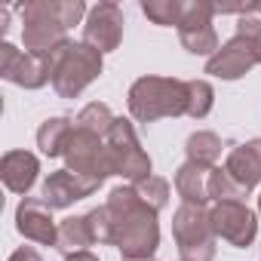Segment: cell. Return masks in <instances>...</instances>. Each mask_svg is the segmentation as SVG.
Returning a JSON list of instances; mask_svg holds the SVG:
<instances>
[{
	"mask_svg": "<svg viewBox=\"0 0 261 261\" xmlns=\"http://www.w3.org/2000/svg\"><path fill=\"white\" fill-rule=\"evenodd\" d=\"M215 105V89L209 80H188V117L203 120Z\"/></svg>",
	"mask_w": 261,
	"mask_h": 261,
	"instance_id": "obj_23",
	"label": "cell"
},
{
	"mask_svg": "<svg viewBox=\"0 0 261 261\" xmlns=\"http://www.w3.org/2000/svg\"><path fill=\"white\" fill-rule=\"evenodd\" d=\"M221 151H224L221 139H218L215 133H209V129H200V133L188 136V142H185V154H188V160L197 163V166H206V169H212V166L218 163Z\"/></svg>",
	"mask_w": 261,
	"mask_h": 261,
	"instance_id": "obj_20",
	"label": "cell"
},
{
	"mask_svg": "<svg viewBox=\"0 0 261 261\" xmlns=\"http://www.w3.org/2000/svg\"><path fill=\"white\" fill-rule=\"evenodd\" d=\"M136 191H139V197L151 206V209H157V212H163L166 206H169V181L166 178H160V175H148L145 181H139V185H133Z\"/></svg>",
	"mask_w": 261,
	"mask_h": 261,
	"instance_id": "obj_25",
	"label": "cell"
},
{
	"mask_svg": "<svg viewBox=\"0 0 261 261\" xmlns=\"http://www.w3.org/2000/svg\"><path fill=\"white\" fill-rule=\"evenodd\" d=\"M65 261H98V255H92V252H74V255H65Z\"/></svg>",
	"mask_w": 261,
	"mask_h": 261,
	"instance_id": "obj_29",
	"label": "cell"
},
{
	"mask_svg": "<svg viewBox=\"0 0 261 261\" xmlns=\"http://www.w3.org/2000/svg\"><path fill=\"white\" fill-rule=\"evenodd\" d=\"M142 13L154 25H163V28L175 25L178 28V22L185 16V0H142Z\"/></svg>",
	"mask_w": 261,
	"mask_h": 261,
	"instance_id": "obj_22",
	"label": "cell"
},
{
	"mask_svg": "<svg viewBox=\"0 0 261 261\" xmlns=\"http://www.w3.org/2000/svg\"><path fill=\"white\" fill-rule=\"evenodd\" d=\"M92 243H95V237H92V227H89V218L86 215H74V218L59 221V243H56V249L62 255L89 252Z\"/></svg>",
	"mask_w": 261,
	"mask_h": 261,
	"instance_id": "obj_19",
	"label": "cell"
},
{
	"mask_svg": "<svg viewBox=\"0 0 261 261\" xmlns=\"http://www.w3.org/2000/svg\"><path fill=\"white\" fill-rule=\"evenodd\" d=\"M129 114L139 123H157L163 117L188 114V80L145 74L129 86Z\"/></svg>",
	"mask_w": 261,
	"mask_h": 261,
	"instance_id": "obj_4",
	"label": "cell"
},
{
	"mask_svg": "<svg viewBox=\"0 0 261 261\" xmlns=\"http://www.w3.org/2000/svg\"><path fill=\"white\" fill-rule=\"evenodd\" d=\"M46 59H49V83L62 98H77L105 71L101 53L83 40L59 43L53 53H46Z\"/></svg>",
	"mask_w": 261,
	"mask_h": 261,
	"instance_id": "obj_3",
	"label": "cell"
},
{
	"mask_svg": "<svg viewBox=\"0 0 261 261\" xmlns=\"http://www.w3.org/2000/svg\"><path fill=\"white\" fill-rule=\"evenodd\" d=\"M120 261H154V258H120Z\"/></svg>",
	"mask_w": 261,
	"mask_h": 261,
	"instance_id": "obj_30",
	"label": "cell"
},
{
	"mask_svg": "<svg viewBox=\"0 0 261 261\" xmlns=\"http://www.w3.org/2000/svg\"><path fill=\"white\" fill-rule=\"evenodd\" d=\"M255 65H258V62H255L252 46H249L240 34H233L224 46H218V53H215L212 59H206V74H212V77H218V80H240V77H246Z\"/></svg>",
	"mask_w": 261,
	"mask_h": 261,
	"instance_id": "obj_13",
	"label": "cell"
},
{
	"mask_svg": "<svg viewBox=\"0 0 261 261\" xmlns=\"http://www.w3.org/2000/svg\"><path fill=\"white\" fill-rule=\"evenodd\" d=\"M123 10L111 0H101L95 4L83 22V43H89L92 49H98L101 56L105 53H114L123 40Z\"/></svg>",
	"mask_w": 261,
	"mask_h": 261,
	"instance_id": "obj_11",
	"label": "cell"
},
{
	"mask_svg": "<svg viewBox=\"0 0 261 261\" xmlns=\"http://www.w3.org/2000/svg\"><path fill=\"white\" fill-rule=\"evenodd\" d=\"M22 13V43L25 53L46 56L59 43H65L68 28L80 25L83 16H89L83 0H31L19 7Z\"/></svg>",
	"mask_w": 261,
	"mask_h": 261,
	"instance_id": "obj_2",
	"label": "cell"
},
{
	"mask_svg": "<svg viewBox=\"0 0 261 261\" xmlns=\"http://www.w3.org/2000/svg\"><path fill=\"white\" fill-rule=\"evenodd\" d=\"M105 148H108V160H111V172L126 178L129 185H139L151 175V157L142 151V142L136 136V126L117 117L114 126L105 136Z\"/></svg>",
	"mask_w": 261,
	"mask_h": 261,
	"instance_id": "obj_5",
	"label": "cell"
},
{
	"mask_svg": "<svg viewBox=\"0 0 261 261\" xmlns=\"http://www.w3.org/2000/svg\"><path fill=\"white\" fill-rule=\"evenodd\" d=\"M243 197H249V194L224 172V166H212L209 169V200L224 203V200H243Z\"/></svg>",
	"mask_w": 261,
	"mask_h": 261,
	"instance_id": "obj_24",
	"label": "cell"
},
{
	"mask_svg": "<svg viewBox=\"0 0 261 261\" xmlns=\"http://www.w3.org/2000/svg\"><path fill=\"white\" fill-rule=\"evenodd\" d=\"M114 114H111V108L105 105V101H89L77 117H74V126L77 129H86V133H92V136H108V129L114 126Z\"/></svg>",
	"mask_w": 261,
	"mask_h": 261,
	"instance_id": "obj_21",
	"label": "cell"
},
{
	"mask_svg": "<svg viewBox=\"0 0 261 261\" xmlns=\"http://www.w3.org/2000/svg\"><path fill=\"white\" fill-rule=\"evenodd\" d=\"M258 215H261V194H258Z\"/></svg>",
	"mask_w": 261,
	"mask_h": 261,
	"instance_id": "obj_31",
	"label": "cell"
},
{
	"mask_svg": "<svg viewBox=\"0 0 261 261\" xmlns=\"http://www.w3.org/2000/svg\"><path fill=\"white\" fill-rule=\"evenodd\" d=\"M0 77L22 89H40L49 83V59L22 53L13 43H4L0 46Z\"/></svg>",
	"mask_w": 261,
	"mask_h": 261,
	"instance_id": "obj_10",
	"label": "cell"
},
{
	"mask_svg": "<svg viewBox=\"0 0 261 261\" xmlns=\"http://www.w3.org/2000/svg\"><path fill=\"white\" fill-rule=\"evenodd\" d=\"M172 237L178 246L181 261H212L215 258V230L209 224L206 206L181 203L172 215Z\"/></svg>",
	"mask_w": 261,
	"mask_h": 261,
	"instance_id": "obj_6",
	"label": "cell"
},
{
	"mask_svg": "<svg viewBox=\"0 0 261 261\" xmlns=\"http://www.w3.org/2000/svg\"><path fill=\"white\" fill-rule=\"evenodd\" d=\"M95 191H98V185H92V181L74 175L71 169H56V172H49V178L43 181L40 197H43V203H46L49 209H68V206H74L77 200L92 197Z\"/></svg>",
	"mask_w": 261,
	"mask_h": 261,
	"instance_id": "obj_14",
	"label": "cell"
},
{
	"mask_svg": "<svg viewBox=\"0 0 261 261\" xmlns=\"http://www.w3.org/2000/svg\"><path fill=\"white\" fill-rule=\"evenodd\" d=\"M86 218H89V227H92L95 243L111 246V240H114V227H111V212H108V206H98V209L86 212Z\"/></svg>",
	"mask_w": 261,
	"mask_h": 261,
	"instance_id": "obj_27",
	"label": "cell"
},
{
	"mask_svg": "<svg viewBox=\"0 0 261 261\" xmlns=\"http://www.w3.org/2000/svg\"><path fill=\"white\" fill-rule=\"evenodd\" d=\"M7 261H43V258H40V252H37L34 246H22V249H16Z\"/></svg>",
	"mask_w": 261,
	"mask_h": 261,
	"instance_id": "obj_28",
	"label": "cell"
},
{
	"mask_svg": "<svg viewBox=\"0 0 261 261\" xmlns=\"http://www.w3.org/2000/svg\"><path fill=\"white\" fill-rule=\"evenodd\" d=\"M175 191L188 206H206L209 203V169L197 163H181L175 169Z\"/></svg>",
	"mask_w": 261,
	"mask_h": 261,
	"instance_id": "obj_17",
	"label": "cell"
},
{
	"mask_svg": "<svg viewBox=\"0 0 261 261\" xmlns=\"http://www.w3.org/2000/svg\"><path fill=\"white\" fill-rule=\"evenodd\" d=\"M237 34L252 46L255 53V62L261 65V16L255 13V4H249V10L237 19Z\"/></svg>",
	"mask_w": 261,
	"mask_h": 261,
	"instance_id": "obj_26",
	"label": "cell"
},
{
	"mask_svg": "<svg viewBox=\"0 0 261 261\" xmlns=\"http://www.w3.org/2000/svg\"><path fill=\"white\" fill-rule=\"evenodd\" d=\"M215 4L209 0H191L185 4V16L178 22V40L191 56H215L218 53V34L212 28L215 19Z\"/></svg>",
	"mask_w": 261,
	"mask_h": 261,
	"instance_id": "obj_8",
	"label": "cell"
},
{
	"mask_svg": "<svg viewBox=\"0 0 261 261\" xmlns=\"http://www.w3.org/2000/svg\"><path fill=\"white\" fill-rule=\"evenodd\" d=\"M74 136V120L71 117H49L37 129V148L46 157H65V148Z\"/></svg>",
	"mask_w": 261,
	"mask_h": 261,
	"instance_id": "obj_18",
	"label": "cell"
},
{
	"mask_svg": "<svg viewBox=\"0 0 261 261\" xmlns=\"http://www.w3.org/2000/svg\"><path fill=\"white\" fill-rule=\"evenodd\" d=\"M16 230L40 246H56L59 243V224L53 218V209L43 203V197H22L16 209Z\"/></svg>",
	"mask_w": 261,
	"mask_h": 261,
	"instance_id": "obj_12",
	"label": "cell"
},
{
	"mask_svg": "<svg viewBox=\"0 0 261 261\" xmlns=\"http://www.w3.org/2000/svg\"><path fill=\"white\" fill-rule=\"evenodd\" d=\"M65 169H71L74 175H80V178H86V181H92V185L101 188L105 178L114 175L105 139L74 126V136H71V142L65 148Z\"/></svg>",
	"mask_w": 261,
	"mask_h": 261,
	"instance_id": "obj_7",
	"label": "cell"
},
{
	"mask_svg": "<svg viewBox=\"0 0 261 261\" xmlns=\"http://www.w3.org/2000/svg\"><path fill=\"white\" fill-rule=\"evenodd\" d=\"M224 172L249 194L261 185V139H252L246 145H233L224 160Z\"/></svg>",
	"mask_w": 261,
	"mask_h": 261,
	"instance_id": "obj_15",
	"label": "cell"
},
{
	"mask_svg": "<svg viewBox=\"0 0 261 261\" xmlns=\"http://www.w3.org/2000/svg\"><path fill=\"white\" fill-rule=\"evenodd\" d=\"M37 172H40V160L31 151H7L0 160V178L13 194H28L37 181Z\"/></svg>",
	"mask_w": 261,
	"mask_h": 261,
	"instance_id": "obj_16",
	"label": "cell"
},
{
	"mask_svg": "<svg viewBox=\"0 0 261 261\" xmlns=\"http://www.w3.org/2000/svg\"><path fill=\"white\" fill-rule=\"evenodd\" d=\"M108 212H111V227L123 258H154L160 246V212L151 209L133 185H120L108 194Z\"/></svg>",
	"mask_w": 261,
	"mask_h": 261,
	"instance_id": "obj_1",
	"label": "cell"
},
{
	"mask_svg": "<svg viewBox=\"0 0 261 261\" xmlns=\"http://www.w3.org/2000/svg\"><path fill=\"white\" fill-rule=\"evenodd\" d=\"M209 224L215 230V237H221L224 243L246 249L255 243L258 237V218L255 212L243 203V200H224V203H212L209 209Z\"/></svg>",
	"mask_w": 261,
	"mask_h": 261,
	"instance_id": "obj_9",
	"label": "cell"
}]
</instances>
